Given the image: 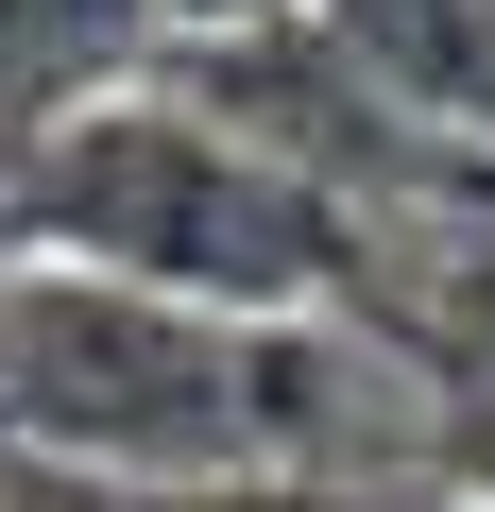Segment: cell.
<instances>
[{
    "label": "cell",
    "instance_id": "cell-1",
    "mask_svg": "<svg viewBox=\"0 0 495 512\" xmlns=\"http://www.w3.org/2000/svg\"><path fill=\"white\" fill-rule=\"evenodd\" d=\"M0 256H69V274H120L205 325H376L393 291L376 222H342L308 171L205 120L171 69L0 154Z\"/></svg>",
    "mask_w": 495,
    "mask_h": 512
},
{
    "label": "cell",
    "instance_id": "cell-2",
    "mask_svg": "<svg viewBox=\"0 0 495 512\" xmlns=\"http://www.w3.org/2000/svg\"><path fill=\"white\" fill-rule=\"evenodd\" d=\"M154 69H171L154 0H0V154L86 120V103H120V86H154Z\"/></svg>",
    "mask_w": 495,
    "mask_h": 512
},
{
    "label": "cell",
    "instance_id": "cell-3",
    "mask_svg": "<svg viewBox=\"0 0 495 512\" xmlns=\"http://www.w3.org/2000/svg\"><path fill=\"white\" fill-rule=\"evenodd\" d=\"M18 512H444V495H359V478H171V495H137V478H0Z\"/></svg>",
    "mask_w": 495,
    "mask_h": 512
},
{
    "label": "cell",
    "instance_id": "cell-4",
    "mask_svg": "<svg viewBox=\"0 0 495 512\" xmlns=\"http://www.w3.org/2000/svg\"><path fill=\"white\" fill-rule=\"evenodd\" d=\"M154 18H171V52H257V35L325 18V0H154Z\"/></svg>",
    "mask_w": 495,
    "mask_h": 512
},
{
    "label": "cell",
    "instance_id": "cell-5",
    "mask_svg": "<svg viewBox=\"0 0 495 512\" xmlns=\"http://www.w3.org/2000/svg\"><path fill=\"white\" fill-rule=\"evenodd\" d=\"M444 512H495V410L444 393Z\"/></svg>",
    "mask_w": 495,
    "mask_h": 512
},
{
    "label": "cell",
    "instance_id": "cell-6",
    "mask_svg": "<svg viewBox=\"0 0 495 512\" xmlns=\"http://www.w3.org/2000/svg\"><path fill=\"white\" fill-rule=\"evenodd\" d=\"M0 512H18V495H0Z\"/></svg>",
    "mask_w": 495,
    "mask_h": 512
}]
</instances>
